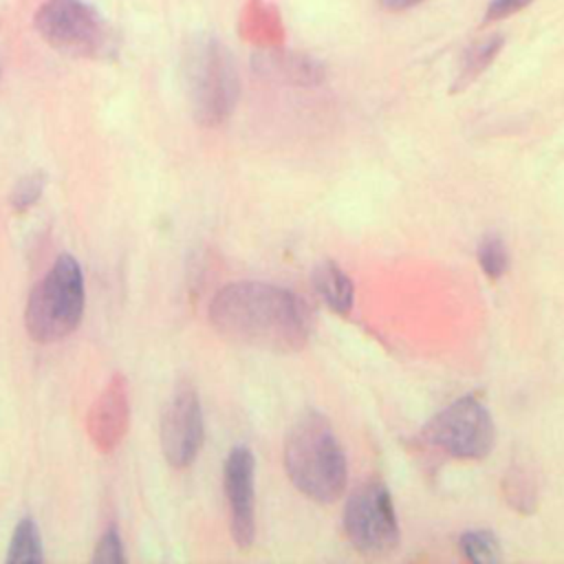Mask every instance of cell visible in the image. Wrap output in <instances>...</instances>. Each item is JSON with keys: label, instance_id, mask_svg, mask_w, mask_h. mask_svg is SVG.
<instances>
[{"label": "cell", "instance_id": "1", "mask_svg": "<svg viewBox=\"0 0 564 564\" xmlns=\"http://www.w3.org/2000/svg\"><path fill=\"white\" fill-rule=\"evenodd\" d=\"M209 322L229 341L273 352L300 350L311 333L306 304L267 282H231L209 304Z\"/></svg>", "mask_w": 564, "mask_h": 564}, {"label": "cell", "instance_id": "2", "mask_svg": "<svg viewBox=\"0 0 564 564\" xmlns=\"http://www.w3.org/2000/svg\"><path fill=\"white\" fill-rule=\"evenodd\" d=\"M284 467L289 480L311 500L335 502L346 487V456L328 421L304 412L286 432Z\"/></svg>", "mask_w": 564, "mask_h": 564}, {"label": "cell", "instance_id": "3", "mask_svg": "<svg viewBox=\"0 0 564 564\" xmlns=\"http://www.w3.org/2000/svg\"><path fill=\"white\" fill-rule=\"evenodd\" d=\"M183 75L194 119L200 126H220L229 119L240 95V77L229 48L214 35L189 42Z\"/></svg>", "mask_w": 564, "mask_h": 564}, {"label": "cell", "instance_id": "4", "mask_svg": "<svg viewBox=\"0 0 564 564\" xmlns=\"http://www.w3.org/2000/svg\"><path fill=\"white\" fill-rule=\"evenodd\" d=\"M84 315V275L79 262L62 253L33 286L24 324L31 339L51 344L70 335Z\"/></svg>", "mask_w": 564, "mask_h": 564}, {"label": "cell", "instance_id": "5", "mask_svg": "<svg viewBox=\"0 0 564 564\" xmlns=\"http://www.w3.org/2000/svg\"><path fill=\"white\" fill-rule=\"evenodd\" d=\"M35 29L57 51L97 57L112 51V33L101 13L84 0H46L35 13Z\"/></svg>", "mask_w": 564, "mask_h": 564}, {"label": "cell", "instance_id": "6", "mask_svg": "<svg viewBox=\"0 0 564 564\" xmlns=\"http://www.w3.org/2000/svg\"><path fill=\"white\" fill-rule=\"evenodd\" d=\"M341 520L346 538L364 555L381 557L399 544V522L392 498L377 480L357 487L348 496Z\"/></svg>", "mask_w": 564, "mask_h": 564}, {"label": "cell", "instance_id": "7", "mask_svg": "<svg viewBox=\"0 0 564 564\" xmlns=\"http://www.w3.org/2000/svg\"><path fill=\"white\" fill-rule=\"evenodd\" d=\"M434 447L454 458H485L496 438L489 410L476 397H463L441 410L423 430Z\"/></svg>", "mask_w": 564, "mask_h": 564}, {"label": "cell", "instance_id": "8", "mask_svg": "<svg viewBox=\"0 0 564 564\" xmlns=\"http://www.w3.org/2000/svg\"><path fill=\"white\" fill-rule=\"evenodd\" d=\"M203 445V410L192 386L174 390L161 419V449L165 460L176 467H189Z\"/></svg>", "mask_w": 564, "mask_h": 564}, {"label": "cell", "instance_id": "9", "mask_svg": "<svg viewBox=\"0 0 564 564\" xmlns=\"http://www.w3.org/2000/svg\"><path fill=\"white\" fill-rule=\"evenodd\" d=\"M225 494L229 502L231 535L240 549H249L256 535L253 520V454L247 447H234L223 471Z\"/></svg>", "mask_w": 564, "mask_h": 564}, {"label": "cell", "instance_id": "10", "mask_svg": "<svg viewBox=\"0 0 564 564\" xmlns=\"http://www.w3.org/2000/svg\"><path fill=\"white\" fill-rule=\"evenodd\" d=\"M128 425H130L128 381L123 375H112L90 405V412L86 419V432L93 445L99 452L108 454L123 441Z\"/></svg>", "mask_w": 564, "mask_h": 564}, {"label": "cell", "instance_id": "11", "mask_svg": "<svg viewBox=\"0 0 564 564\" xmlns=\"http://www.w3.org/2000/svg\"><path fill=\"white\" fill-rule=\"evenodd\" d=\"M253 68L267 77L291 86H317L324 82V66L300 51H282L280 46H269L258 51L253 57Z\"/></svg>", "mask_w": 564, "mask_h": 564}, {"label": "cell", "instance_id": "12", "mask_svg": "<svg viewBox=\"0 0 564 564\" xmlns=\"http://www.w3.org/2000/svg\"><path fill=\"white\" fill-rule=\"evenodd\" d=\"M238 31L240 35L260 46H282L284 42V24L280 9L267 0H247L240 18H238Z\"/></svg>", "mask_w": 564, "mask_h": 564}, {"label": "cell", "instance_id": "13", "mask_svg": "<svg viewBox=\"0 0 564 564\" xmlns=\"http://www.w3.org/2000/svg\"><path fill=\"white\" fill-rule=\"evenodd\" d=\"M313 286L317 295L339 315H346L352 306V282L350 278L330 260L315 264Z\"/></svg>", "mask_w": 564, "mask_h": 564}, {"label": "cell", "instance_id": "14", "mask_svg": "<svg viewBox=\"0 0 564 564\" xmlns=\"http://www.w3.org/2000/svg\"><path fill=\"white\" fill-rule=\"evenodd\" d=\"M500 46H502V37L500 35H491V37H485V40L471 44L463 53V59H460V66H458V75L454 79V90L467 88L494 62V57L498 55Z\"/></svg>", "mask_w": 564, "mask_h": 564}, {"label": "cell", "instance_id": "15", "mask_svg": "<svg viewBox=\"0 0 564 564\" xmlns=\"http://www.w3.org/2000/svg\"><path fill=\"white\" fill-rule=\"evenodd\" d=\"M7 562L11 564H35L42 562V540L37 524L31 518H22L11 535Z\"/></svg>", "mask_w": 564, "mask_h": 564}, {"label": "cell", "instance_id": "16", "mask_svg": "<svg viewBox=\"0 0 564 564\" xmlns=\"http://www.w3.org/2000/svg\"><path fill=\"white\" fill-rule=\"evenodd\" d=\"M458 546L463 551V555L476 564H489V562H498L500 557V549H498V540L491 531L478 529V531H465L458 540Z\"/></svg>", "mask_w": 564, "mask_h": 564}, {"label": "cell", "instance_id": "17", "mask_svg": "<svg viewBox=\"0 0 564 564\" xmlns=\"http://www.w3.org/2000/svg\"><path fill=\"white\" fill-rule=\"evenodd\" d=\"M478 264L491 280H498L509 269V253H507L505 240L498 234H487L480 240Z\"/></svg>", "mask_w": 564, "mask_h": 564}, {"label": "cell", "instance_id": "18", "mask_svg": "<svg viewBox=\"0 0 564 564\" xmlns=\"http://www.w3.org/2000/svg\"><path fill=\"white\" fill-rule=\"evenodd\" d=\"M93 562L95 564H119L123 562V546H121V540H119V533L115 529H108L97 546H95V553H93Z\"/></svg>", "mask_w": 564, "mask_h": 564}, {"label": "cell", "instance_id": "19", "mask_svg": "<svg viewBox=\"0 0 564 564\" xmlns=\"http://www.w3.org/2000/svg\"><path fill=\"white\" fill-rule=\"evenodd\" d=\"M507 498H509V502L516 507V509H531L533 507V489H531V485H529V480H527V476L522 474V471H518V474H509V478H507Z\"/></svg>", "mask_w": 564, "mask_h": 564}, {"label": "cell", "instance_id": "20", "mask_svg": "<svg viewBox=\"0 0 564 564\" xmlns=\"http://www.w3.org/2000/svg\"><path fill=\"white\" fill-rule=\"evenodd\" d=\"M40 194H42V178L40 176H24L11 194V203H13L15 209L22 212V209H29L40 198Z\"/></svg>", "mask_w": 564, "mask_h": 564}, {"label": "cell", "instance_id": "21", "mask_svg": "<svg viewBox=\"0 0 564 564\" xmlns=\"http://www.w3.org/2000/svg\"><path fill=\"white\" fill-rule=\"evenodd\" d=\"M531 0H491L487 7V18L489 20H500L507 18L516 11H520L522 7H527Z\"/></svg>", "mask_w": 564, "mask_h": 564}, {"label": "cell", "instance_id": "22", "mask_svg": "<svg viewBox=\"0 0 564 564\" xmlns=\"http://www.w3.org/2000/svg\"><path fill=\"white\" fill-rule=\"evenodd\" d=\"M421 0H379V4L388 11H403V9H410L414 4H419Z\"/></svg>", "mask_w": 564, "mask_h": 564}]
</instances>
